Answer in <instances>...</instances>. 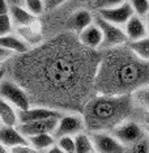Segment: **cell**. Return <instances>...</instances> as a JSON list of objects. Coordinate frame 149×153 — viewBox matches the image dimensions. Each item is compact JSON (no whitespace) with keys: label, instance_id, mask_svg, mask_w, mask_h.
<instances>
[{"label":"cell","instance_id":"obj_1","mask_svg":"<svg viewBox=\"0 0 149 153\" xmlns=\"http://www.w3.org/2000/svg\"><path fill=\"white\" fill-rule=\"evenodd\" d=\"M101 54L89 50L71 36H59L20 55L16 80L30 100L55 109L84 107L94 92V79ZM64 111V110H63Z\"/></svg>","mask_w":149,"mask_h":153},{"label":"cell","instance_id":"obj_2","mask_svg":"<svg viewBox=\"0 0 149 153\" xmlns=\"http://www.w3.org/2000/svg\"><path fill=\"white\" fill-rule=\"evenodd\" d=\"M145 84H149V62L140 60L127 45L106 48L101 54L94 93L130 94Z\"/></svg>","mask_w":149,"mask_h":153},{"label":"cell","instance_id":"obj_3","mask_svg":"<svg viewBox=\"0 0 149 153\" xmlns=\"http://www.w3.org/2000/svg\"><path fill=\"white\" fill-rule=\"evenodd\" d=\"M132 96L94 93L81 110L88 132L111 131L116 124L128 119L135 110Z\"/></svg>","mask_w":149,"mask_h":153},{"label":"cell","instance_id":"obj_4","mask_svg":"<svg viewBox=\"0 0 149 153\" xmlns=\"http://www.w3.org/2000/svg\"><path fill=\"white\" fill-rule=\"evenodd\" d=\"M0 98L13 105L19 111L29 109L32 106V100L26 89L13 77H8V76H5L0 81Z\"/></svg>","mask_w":149,"mask_h":153},{"label":"cell","instance_id":"obj_5","mask_svg":"<svg viewBox=\"0 0 149 153\" xmlns=\"http://www.w3.org/2000/svg\"><path fill=\"white\" fill-rule=\"evenodd\" d=\"M94 22L98 25V27L102 32L103 42L101 50H106V48H113V47H119L127 45L128 39L126 37L122 26H118L115 24H111L106 20H103L101 16L96 13L94 15Z\"/></svg>","mask_w":149,"mask_h":153},{"label":"cell","instance_id":"obj_6","mask_svg":"<svg viewBox=\"0 0 149 153\" xmlns=\"http://www.w3.org/2000/svg\"><path fill=\"white\" fill-rule=\"evenodd\" d=\"M110 132L122 143L124 147L133 144L135 141H137L139 139H141L147 134L143 123L133 120V119H130V118L120 122L119 124H116Z\"/></svg>","mask_w":149,"mask_h":153},{"label":"cell","instance_id":"obj_7","mask_svg":"<svg viewBox=\"0 0 149 153\" xmlns=\"http://www.w3.org/2000/svg\"><path fill=\"white\" fill-rule=\"evenodd\" d=\"M84 131H86V127L81 113H64L58 120L54 136L56 139L60 136H76Z\"/></svg>","mask_w":149,"mask_h":153},{"label":"cell","instance_id":"obj_8","mask_svg":"<svg viewBox=\"0 0 149 153\" xmlns=\"http://www.w3.org/2000/svg\"><path fill=\"white\" fill-rule=\"evenodd\" d=\"M97 153H126V147L110 131L89 132Z\"/></svg>","mask_w":149,"mask_h":153},{"label":"cell","instance_id":"obj_9","mask_svg":"<svg viewBox=\"0 0 149 153\" xmlns=\"http://www.w3.org/2000/svg\"><path fill=\"white\" fill-rule=\"evenodd\" d=\"M63 114L64 111L60 109L38 105V106H30L29 109L25 110H20L19 119L20 123H26V122L42 120V119H48V118H60Z\"/></svg>","mask_w":149,"mask_h":153},{"label":"cell","instance_id":"obj_10","mask_svg":"<svg viewBox=\"0 0 149 153\" xmlns=\"http://www.w3.org/2000/svg\"><path fill=\"white\" fill-rule=\"evenodd\" d=\"M97 15L101 16L106 21L123 27L124 24H126L135 13H133L132 7H131L130 3L126 0L123 4H120L118 7H113V8H107V9H99V11H97Z\"/></svg>","mask_w":149,"mask_h":153},{"label":"cell","instance_id":"obj_11","mask_svg":"<svg viewBox=\"0 0 149 153\" xmlns=\"http://www.w3.org/2000/svg\"><path fill=\"white\" fill-rule=\"evenodd\" d=\"M58 120L59 118H48V119L42 120L26 122V123H20L17 128L25 137H30L39 134H54L58 126Z\"/></svg>","mask_w":149,"mask_h":153},{"label":"cell","instance_id":"obj_12","mask_svg":"<svg viewBox=\"0 0 149 153\" xmlns=\"http://www.w3.org/2000/svg\"><path fill=\"white\" fill-rule=\"evenodd\" d=\"M77 36V39L82 46L89 48V50H96L98 51L102 47V42H103V37H102V32L98 27L96 22L90 24L89 26H86L84 30H81Z\"/></svg>","mask_w":149,"mask_h":153},{"label":"cell","instance_id":"obj_13","mask_svg":"<svg viewBox=\"0 0 149 153\" xmlns=\"http://www.w3.org/2000/svg\"><path fill=\"white\" fill-rule=\"evenodd\" d=\"M16 34L19 36L21 39H24L25 42L29 45L30 47H37L42 43V24L39 22V20L27 24L25 26H19L16 27Z\"/></svg>","mask_w":149,"mask_h":153},{"label":"cell","instance_id":"obj_14","mask_svg":"<svg viewBox=\"0 0 149 153\" xmlns=\"http://www.w3.org/2000/svg\"><path fill=\"white\" fill-rule=\"evenodd\" d=\"M0 143L5 145L8 149H11L17 145L29 144L27 137L20 132L17 126H0Z\"/></svg>","mask_w":149,"mask_h":153},{"label":"cell","instance_id":"obj_15","mask_svg":"<svg viewBox=\"0 0 149 153\" xmlns=\"http://www.w3.org/2000/svg\"><path fill=\"white\" fill-rule=\"evenodd\" d=\"M123 30H124V33H126L128 42L140 39V38L148 36L144 19L140 17V16H137V15H133L126 24H124Z\"/></svg>","mask_w":149,"mask_h":153},{"label":"cell","instance_id":"obj_16","mask_svg":"<svg viewBox=\"0 0 149 153\" xmlns=\"http://www.w3.org/2000/svg\"><path fill=\"white\" fill-rule=\"evenodd\" d=\"M94 22V15L90 11L86 9H80V11L75 12L73 15L69 17L68 20V27L72 33L79 34L81 30H84L86 26Z\"/></svg>","mask_w":149,"mask_h":153},{"label":"cell","instance_id":"obj_17","mask_svg":"<svg viewBox=\"0 0 149 153\" xmlns=\"http://www.w3.org/2000/svg\"><path fill=\"white\" fill-rule=\"evenodd\" d=\"M0 46L12 51L15 55H22V54H26L29 50H32V47L25 41L13 33L0 37Z\"/></svg>","mask_w":149,"mask_h":153},{"label":"cell","instance_id":"obj_18","mask_svg":"<svg viewBox=\"0 0 149 153\" xmlns=\"http://www.w3.org/2000/svg\"><path fill=\"white\" fill-rule=\"evenodd\" d=\"M9 16H11L13 25L16 27L25 26L38 19L36 15H33L30 11H27L25 7L21 5H9Z\"/></svg>","mask_w":149,"mask_h":153},{"label":"cell","instance_id":"obj_19","mask_svg":"<svg viewBox=\"0 0 149 153\" xmlns=\"http://www.w3.org/2000/svg\"><path fill=\"white\" fill-rule=\"evenodd\" d=\"M0 123L3 126H19V110L5 100L0 98Z\"/></svg>","mask_w":149,"mask_h":153},{"label":"cell","instance_id":"obj_20","mask_svg":"<svg viewBox=\"0 0 149 153\" xmlns=\"http://www.w3.org/2000/svg\"><path fill=\"white\" fill-rule=\"evenodd\" d=\"M27 141L38 152L42 153L46 152L48 148H51L54 144H56V137L54 136V134H39L27 137Z\"/></svg>","mask_w":149,"mask_h":153},{"label":"cell","instance_id":"obj_21","mask_svg":"<svg viewBox=\"0 0 149 153\" xmlns=\"http://www.w3.org/2000/svg\"><path fill=\"white\" fill-rule=\"evenodd\" d=\"M127 46L140 60L149 62V36L127 42Z\"/></svg>","mask_w":149,"mask_h":153},{"label":"cell","instance_id":"obj_22","mask_svg":"<svg viewBox=\"0 0 149 153\" xmlns=\"http://www.w3.org/2000/svg\"><path fill=\"white\" fill-rule=\"evenodd\" d=\"M135 106H139L144 111H149V84L141 85L131 93Z\"/></svg>","mask_w":149,"mask_h":153},{"label":"cell","instance_id":"obj_23","mask_svg":"<svg viewBox=\"0 0 149 153\" xmlns=\"http://www.w3.org/2000/svg\"><path fill=\"white\" fill-rule=\"evenodd\" d=\"M76 144V153H93L96 152L94 144L90 137V134L88 131H84L81 134H77L75 136Z\"/></svg>","mask_w":149,"mask_h":153},{"label":"cell","instance_id":"obj_24","mask_svg":"<svg viewBox=\"0 0 149 153\" xmlns=\"http://www.w3.org/2000/svg\"><path fill=\"white\" fill-rule=\"evenodd\" d=\"M126 153H149V136L145 134L141 139L135 141L133 144L127 145Z\"/></svg>","mask_w":149,"mask_h":153},{"label":"cell","instance_id":"obj_25","mask_svg":"<svg viewBox=\"0 0 149 153\" xmlns=\"http://www.w3.org/2000/svg\"><path fill=\"white\" fill-rule=\"evenodd\" d=\"M127 1L132 7L135 15L143 17V19L149 12V0H127Z\"/></svg>","mask_w":149,"mask_h":153},{"label":"cell","instance_id":"obj_26","mask_svg":"<svg viewBox=\"0 0 149 153\" xmlns=\"http://www.w3.org/2000/svg\"><path fill=\"white\" fill-rule=\"evenodd\" d=\"M56 144L65 153H76L75 136H60L56 139Z\"/></svg>","mask_w":149,"mask_h":153},{"label":"cell","instance_id":"obj_27","mask_svg":"<svg viewBox=\"0 0 149 153\" xmlns=\"http://www.w3.org/2000/svg\"><path fill=\"white\" fill-rule=\"evenodd\" d=\"M22 3L27 11H30L37 17L41 16L44 12V5L42 0H22Z\"/></svg>","mask_w":149,"mask_h":153},{"label":"cell","instance_id":"obj_28","mask_svg":"<svg viewBox=\"0 0 149 153\" xmlns=\"http://www.w3.org/2000/svg\"><path fill=\"white\" fill-rule=\"evenodd\" d=\"M13 21L9 16V13L7 15H0V37L7 36V34L13 33Z\"/></svg>","mask_w":149,"mask_h":153},{"label":"cell","instance_id":"obj_29","mask_svg":"<svg viewBox=\"0 0 149 153\" xmlns=\"http://www.w3.org/2000/svg\"><path fill=\"white\" fill-rule=\"evenodd\" d=\"M126 0H92V4L94 7L96 11L99 9H107V8H113V7H118Z\"/></svg>","mask_w":149,"mask_h":153},{"label":"cell","instance_id":"obj_30","mask_svg":"<svg viewBox=\"0 0 149 153\" xmlns=\"http://www.w3.org/2000/svg\"><path fill=\"white\" fill-rule=\"evenodd\" d=\"M9 153H41V152H38L30 144H22V145H17V147L11 148Z\"/></svg>","mask_w":149,"mask_h":153},{"label":"cell","instance_id":"obj_31","mask_svg":"<svg viewBox=\"0 0 149 153\" xmlns=\"http://www.w3.org/2000/svg\"><path fill=\"white\" fill-rule=\"evenodd\" d=\"M42 1L44 5V11H54L60 5H63L67 0H42Z\"/></svg>","mask_w":149,"mask_h":153},{"label":"cell","instance_id":"obj_32","mask_svg":"<svg viewBox=\"0 0 149 153\" xmlns=\"http://www.w3.org/2000/svg\"><path fill=\"white\" fill-rule=\"evenodd\" d=\"M13 56H15V54H13L12 51H9V50H7V48L0 46V64L5 63L7 60L12 59Z\"/></svg>","mask_w":149,"mask_h":153},{"label":"cell","instance_id":"obj_33","mask_svg":"<svg viewBox=\"0 0 149 153\" xmlns=\"http://www.w3.org/2000/svg\"><path fill=\"white\" fill-rule=\"evenodd\" d=\"M7 13H9L8 0H0V15H7Z\"/></svg>","mask_w":149,"mask_h":153},{"label":"cell","instance_id":"obj_34","mask_svg":"<svg viewBox=\"0 0 149 153\" xmlns=\"http://www.w3.org/2000/svg\"><path fill=\"white\" fill-rule=\"evenodd\" d=\"M44 153H65V152H64V151H63V149H62L60 147H59L58 144H54L53 147H51V148H48V149H47V151L44 152Z\"/></svg>","mask_w":149,"mask_h":153},{"label":"cell","instance_id":"obj_35","mask_svg":"<svg viewBox=\"0 0 149 153\" xmlns=\"http://www.w3.org/2000/svg\"><path fill=\"white\" fill-rule=\"evenodd\" d=\"M141 123H143L145 127H149V111H144L143 122H141Z\"/></svg>","mask_w":149,"mask_h":153},{"label":"cell","instance_id":"obj_36","mask_svg":"<svg viewBox=\"0 0 149 153\" xmlns=\"http://www.w3.org/2000/svg\"><path fill=\"white\" fill-rule=\"evenodd\" d=\"M144 21H145V27H147V33L149 36V12L147 13V16L144 17Z\"/></svg>","mask_w":149,"mask_h":153},{"label":"cell","instance_id":"obj_37","mask_svg":"<svg viewBox=\"0 0 149 153\" xmlns=\"http://www.w3.org/2000/svg\"><path fill=\"white\" fill-rule=\"evenodd\" d=\"M7 76V72H5V68L4 67H0V81L4 79Z\"/></svg>","mask_w":149,"mask_h":153},{"label":"cell","instance_id":"obj_38","mask_svg":"<svg viewBox=\"0 0 149 153\" xmlns=\"http://www.w3.org/2000/svg\"><path fill=\"white\" fill-rule=\"evenodd\" d=\"M0 153H9V149L0 143Z\"/></svg>","mask_w":149,"mask_h":153},{"label":"cell","instance_id":"obj_39","mask_svg":"<svg viewBox=\"0 0 149 153\" xmlns=\"http://www.w3.org/2000/svg\"><path fill=\"white\" fill-rule=\"evenodd\" d=\"M145 127V126H144ZM145 131H147V134H148V136H149V127H145Z\"/></svg>","mask_w":149,"mask_h":153},{"label":"cell","instance_id":"obj_40","mask_svg":"<svg viewBox=\"0 0 149 153\" xmlns=\"http://www.w3.org/2000/svg\"><path fill=\"white\" fill-rule=\"evenodd\" d=\"M0 67H3V64H0Z\"/></svg>","mask_w":149,"mask_h":153},{"label":"cell","instance_id":"obj_41","mask_svg":"<svg viewBox=\"0 0 149 153\" xmlns=\"http://www.w3.org/2000/svg\"><path fill=\"white\" fill-rule=\"evenodd\" d=\"M93 153H97V152H93Z\"/></svg>","mask_w":149,"mask_h":153},{"label":"cell","instance_id":"obj_42","mask_svg":"<svg viewBox=\"0 0 149 153\" xmlns=\"http://www.w3.org/2000/svg\"><path fill=\"white\" fill-rule=\"evenodd\" d=\"M0 126H1V123H0Z\"/></svg>","mask_w":149,"mask_h":153},{"label":"cell","instance_id":"obj_43","mask_svg":"<svg viewBox=\"0 0 149 153\" xmlns=\"http://www.w3.org/2000/svg\"><path fill=\"white\" fill-rule=\"evenodd\" d=\"M90 1H92V0H90Z\"/></svg>","mask_w":149,"mask_h":153}]
</instances>
